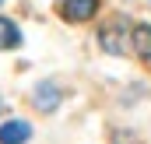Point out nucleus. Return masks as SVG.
<instances>
[{
  "label": "nucleus",
  "instance_id": "39448f33",
  "mask_svg": "<svg viewBox=\"0 0 151 144\" xmlns=\"http://www.w3.org/2000/svg\"><path fill=\"white\" fill-rule=\"evenodd\" d=\"M18 42H21L18 25H14V21H7V18H0V49H14Z\"/></svg>",
  "mask_w": 151,
  "mask_h": 144
},
{
  "label": "nucleus",
  "instance_id": "f257e3e1",
  "mask_svg": "<svg viewBox=\"0 0 151 144\" xmlns=\"http://www.w3.org/2000/svg\"><path fill=\"white\" fill-rule=\"evenodd\" d=\"M99 42H102L106 53L123 56V49H127V21H123V18H113V21L99 32Z\"/></svg>",
  "mask_w": 151,
  "mask_h": 144
},
{
  "label": "nucleus",
  "instance_id": "20e7f679",
  "mask_svg": "<svg viewBox=\"0 0 151 144\" xmlns=\"http://www.w3.org/2000/svg\"><path fill=\"white\" fill-rule=\"evenodd\" d=\"M32 102L39 106V112H53V109L60 106V91H56V84H39L35 88V95H32Z\"/></svg>",
  "mask_w": 151,
  "mask_h": 144
},
{
  "label": "nucleus",
  "instance_id": "7ed1b4c3",
  "mask_svg": "<svg viewBox=\"0 0 151 144\" xmlns=\"http://www.w3.org/2000/svg\"><path fill=\"white\" fill-rule=\"evenodd\" d=\"M28 137H32V127L25 120H11L0 127V144H25Z\"/></svg>",
  "mask_w": 151,
  "mask_h": 144
},
{
  "label": "nucleus",
  "instance_id": "0eeeda50",
  "mask_svg": "<svg viewBox=\"0 0 151 144\" xmlns=\"http://www.w3.org/2000/svg\"><path fill=\"white\" fill-rule=\"evenodd\" d=\"M0 4H4V0H0Z\"/></svg>",
  "mask_w": 151,
  "mask_h": 144
},
{
  "label": "nucleus",
  "instance_id": "423d86ee",
  "mask_svg": "<svg viewBox=\"0 0 151 144\" xmlns=\"http://www.w3.org/2000/svg\"><path fill=\"white\" fill-rule=\"evenodd\" d=\"M134 49L141 56H151V28L148 25H134Z\"/></svg>",
  "mask_w": 151,
  "mask_h": 144
},
{
  "label": "nucleus",
  "instance_id": "f03ea898",
  "mask_svg": "<svg viewBox=\"0 0 151 144\" xmlns=\"http://www.w3.org/2000/svg\"><path fill=\"white\" fill-rule=\"evenodd\" d=\"M95 11H99V0H63L60 4V14L67 21H88L95 18Z\"/></svg>",
  "mask_w": 151,
  "mask_h": 144
}]
</instances>
